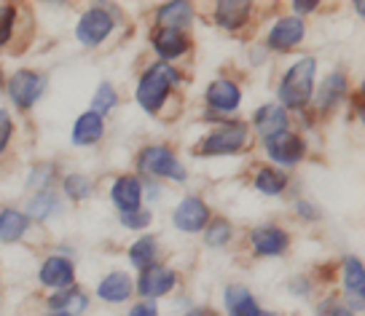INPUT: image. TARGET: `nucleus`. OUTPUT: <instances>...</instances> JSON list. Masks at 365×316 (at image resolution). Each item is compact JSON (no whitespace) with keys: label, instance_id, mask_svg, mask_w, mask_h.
<instances>
[{"label":"nucleus","instance_id":"obj_2","mask_svg":"<svg viewBox=\"0 0 365 316\" xmlns=\"http://www.w3.org/2000/svg\"><path fill=\"white\" fill-rule=\"evenodd\" d=\"M175 83H180V73L178 70H172L170 65H153L143 73V78L137 83V105L145 110V113L156 115L161 110V105L167 102L170 97V91Z\"/></svg>","mask_w":365,"mask_h":316},{"label":"nucleus","instance_id":"obj_25","mask_svg":"<svg viewBox=\"0 0 365 316\" xmlns=\"http://www.w3.org/2000/svg\"><path fill=\"white\" fill-rule=\"evenodd\" d=\"M86 305H89V300L81 290H65V293H54L48 297V308H54V314L76 316L81 311H86Z\"/></svg>","mask_w":365,"mask_h":316},{"label":"nucleus","instance_id":"obj_27","mask_svg":"<svg viewBox=\"0 0 365 316\" xmlns=\"http://www.w3.org/2000/svg\"><path fill=\"white\" fill-rule=\"evenodd\" d=\"M344 290L349 297H363L365 295V271L363 260L346 258L344 260Z\"/></svg>","mask_w":365,"mask_h":316},{"label":"nucleus","instance_id":"obj_12","mask_svg":"<svg viewBox=\"0 0 365 316\" xmlns=\"http://www.w3.org/2000/svg\"><path fill=\"white\" fill-rule=\"evenodd\" d=\"M38 279L48 290H68L70 284L76 282V265H73V260L62 258V255H51L48 260H43Z\"/></svg>","mask_w":365,"mask_h":316},{"label":"nucleus","instance_id":"obj_11","mask_svg":"<svg viewBox=\"0 0 365 316\" xmlns=\"http://www.w3.org/2000/svg\"><path fill=\"white\" fill-rule=\"evenodd\" d=\"M250 244L255 255H261V258H279L290 247V236L279 226H258L252 228Z\"/></svg>","mask_w":365,"mask_h":316},{"label":"nucleus","instance_id":"obj_32","mask_svg":"<svg viewBox=\"0 0 365 316\" xmlns=\"http://www.w3.org/2000/svg\"><path fill=\"white\" fill-rule=\"evenodd\" d=\"M54 177H57V167H51V164H38L33 172H30V188H43V191H48V185L54 182Z\"/></svg>","mask_w":365,"mask_h":316},{"label":"nucleus","instance_id":"obj_21","mask_svg":"<svg viewBox=\"0 0 365 316\" xmlns=\"http://www.w3.org/2000/svg\"><path fill=\"white\" fill-rule=\"evenodd\" d=\"M223 303H226L228 316H252L258 311L252 293L242 284H228L226 293H223Z\"/></svg>","mask_w":365,"mask_h":316},{"label":"nucleus","instance_id":"obj_22","mask_svg":"<svg viewBox=\"0 0 365 316\" xmlns=\"http://www.w3.org/2000/svg\"><path fill=\"white\" fill-rule=\"evenodd\" d=\"M27 228H30V220L24 212H19V209H3L0 212V241L14 244L27 233Z\"/></svg>","mask_w":365,"mask_h":316},{"label":"nucleus","instance_id":"obj_39","mask_svg":"<svg viewBox=\"0 0 365 316\" xmlns=\"http://www.w3.org/2000/svg\"><path fill=\"white\" fill-rule=\"evenodd\" d=\"M317 9V0H296L293 3V11L296 14H309V11H314Z\"/></svg>","mask_w":365,"mask_h":316},{"label":"nucleus","instance_id":"obj_37","mask_svg":"<svg viewBox=\"0 0 365 316\" xmlns=\"http://www.w3.org/2000/svg\"><path fill=\"white\" fill-rule=\"evenodd\" d=\"M129 316H159V308H156V303H140L135 305L132 311H129Z\"/></svg>","mask_w":365,"mask_h":316},{"label":"nucleus","instance_id":"obj_9","mask_svg":"<svg viewBox=\"0 0 365 316\" xmlns=\"http://www.w3.org/2000/svg\"><path fill=\"white\" fill-rule=\"evenodd\" d=\"M307 38V24L301 16H282L272 24V30L266 35V46L272 51H290Z\"/></svg>","mask_w":365,"mask_h":316},{"label":"nucleus","instance_id":"obj_3","mask_svg":"<svg viewBox=\"0 0 365 316\" xmlns=\"http://www.w3.org/2000/svg\"><path fill=\"white\" fill-rule=\"evenodd\" d=\"M250 142V129L242 121H228V124L217 126L212 135L202 139V145L196 147V153L202 156H234L242 147Z\"/></svg>","mask_w":365,"mask_h":316},{"label":"nucleus","instance_id":"obj_5","mask_svg":"<svg viewBox=\"0 0 365 316\" xmlns=\"http://www.w3.org/2000/svg\"><path fill=\"white\" fill-rule=\"evenodd\" d=\"M113 27H115L113 14L97 6V9H89V11L81 14L78 24H76V38H78L81 46L94 48V46L105 43V38L113 33Z\"/></svg>","mask_w":365,"mask_h":316},{"label":"nucleus","instance_id":"obj_35","mask_svg":"<svg viewBox=\"0 0 365 316\" xmlns=\"http://www.w3.org/2000/svg\"><path fill=\"white\" fill-rule=\"evenodd\" d=\"M11 135H14V118L9 110L0 107V156L6 153V147L11 142Z\"/></svg>","mask_w":365,"mask_h":316},{"label":"nucleus","instance_id":"obj_20","mask_svg":"<svg viewBox=\"0 0 365 316\" xmlns=\"http://www.w3.org/2000/svg\"><path fill=\"white\" fill-rule=\"evenodd\" d=\"M156 22L161 24V30H178V33H182L188 24L194 22V9H191V3L175 0V3H167V6H161L159 11H156Z\"/></svg>","mask_w":365,"mask_h":316},{"label":"nucleus","instance_id":"obj_13","mask_svg":"<svg viewBox=\"0 0 365 316\" xmlns=\"http://www.w3.org/2000/svg\"><path fill=\"white\" fill-rule=\"evenodd\" d=\"M143 182L140 177H132V174H124V177H118L113 182V188H110V199H113L115 209L121 212V215H129V212H137V209H143Z\"/></svg>","mask_w":365,"mask_h":316},{"label":"nucleus","instance_id":"obj_42","mask_svg":"<svg viewBox=\"0 0 365 316\" xmlns=\"http://www.w3.org/2000/svg\"><path fill=\"white\" fill-rule=\"evenodd\" d=\"M252 316H279V314H277V311H261V308H258Z\"/></svg>","mask_w":365,"mask_h":316},{"label":"nucleus","instance_id":"obj_18","mask_svg":"<svg viewBox=\"0 0 365 316\" xmlns=\"http://www.w3.org/2000/svg\"><path fill=\"white\" fill-rule=\"evenodd\" d=\"M150 43L156 48V54L161 57V65L164 62H172V59H180L185 51H188V38L178 30H156Z\"/></svg>","mask_w":365,"mask_h":316},{"label":"nucleus","instance_id":"obj_14","mask_svg":"<svg viewBox=\"0 0 365 316\" xmlns=\"http://www.w3.org/2000/svg\"><path fill=\"white\" fill-rule=\"evenodd\" d=\"M205 100L212 110H217V113H234L242 102V89L234 83V80L217 78L207 86Z\"/></svg>","mask_w":365,"mask_h":316},{"label":"nucleus","instance_id":"obj_16","mask_svg":"<svg viewBox=\"0 0 365 316\" xmlns=\"http://www.w3.org/2000/svg\"><path fill=\"white\" fill-rule=\"evenodd\" d=\"M105 135V121L103 115L97 113H83L76 118V124H73V132H70V139H73V145L78 147H91L97 145Z\"/></svg>","mask_w":365,"mask_h":316},{"label":"nucleus","instance_id":"obj_30","mask_svg":"<svg viewBox=\"0 0 365 316\" xmlns=\"http://www.w3.org/2000/svg\"><path fill=\"white\" fill-rule=\"evenodd\" d=\"M115 102H118V91L108 83V80H103L100 86H97V91H94V102H91V113L97 115H105L110 113L115 107Z\"/></svg>","mask_w":365,"mask_h":316},{"label":"nucleus","instance_id":"obj_34","mask_svg":"<svg viewBox=\"0 0 365 316\" xmlns=\"http://www.w3.org/2000/svg\"><path fill=\"white\" fill-rule=\"evenodd\" d=\"M121 226L129 228V231H143V228L150 226V212L148 209H137V212L121 215Z\"/></svg>","mask_w":365,"mask_h":316},{"label":"nucleus","instance_id":"obj_4","mask_svg":"<svg viewBox=\"0 0 365 316\" xmlns=\"http://www.w3.org/2000/svg\"><path fill=\"white\" fill-rule=\"evenodd\" d=\"M137 169L145 172V174H153V177H161V180H175V182H182L188 177L185 169H182V164L178 161V156L164 145L145 147L137 156Z\"/></svg>","mask_w":365,"mask_h":316},{"label":"nucleus","instance_id":"obj_28","mask_svg":"<svg viewBox=\"0 0 365 316\" xmlns=\"http://www.w3.org/2000/svg\"><path fill=\"white\" fill-rule=\"evenodd\" d=\"M255 191L263 193V196H279V193H285L287 188V177L282 172L272 169V167H263L258 174H255Z\"/></svg>","mask_w":365,"mask_h":316},{"label":"nucleus","instance_id":"obj_19","mask_svg":"<svg viewBox=\"0 0 365 316\" xmlns=\"http://www.w3.org/2000/svg\"><path fill=\"white\" fill-rule=\"evenodd\" d=\"M252 6L245 0H223L215 6V22L223 30H242L250 19Z\"/></svg>","mask_w":365,"mask_h":316},{"label":"nucleus","instance_id":"obj_31","mask_svg":"<svg viewBox=\"0 0 365 316\" xmlns=\"http://www.w3.org/2000/svg\"><path fill=\"white\" fill-rule=\"evenodd\" d=\"M231 236H234V231H231V223H226V220H215L212 226L205 228V244L212 249L226 247Z\"/></svg>","mask_w":365,"mask_h":316},{"label":"nucleus","instance_id":"obj_1","mask_svg":"<svg viewBox=\"0 0 365 316\" xmlns=\"http://www.w3.org/2000/svg\"><path fill=\"white\" fill-rule=\"evenodd\" d=\"M314 78H317V59L314 57H304L298 59L293 68L285 73V78L277 89V97H279V105L282 107H290V110H304L309 102H312V94H314Z\"/></svg>","mask_w":365,"mask_h":316},{"label":"nucleus","instance_id":"obj_29","mask_svg":"<svg viewBox=\"0 0 365 316\" xmlns=\"http://www.w3.org/2000/svg\"><path fill=\"white\" fill-rule=\"evenodd\" d=\"M62 188L68 193V199L73 201H86L91 193H94V185L86 174H68L65 180H62Z\"/></svg>","mask_w":365,"mask_h":316},{"label":"nucleus","instance_id":"obj_43","mask_svg":"<svg viewBox=\"0 0 365 316\" xmlns=\"http://www.w3.org/2000/svg\"><path fill=\"white\" fill-rule=\"evenodd\" d=\"M48 316H70V314H48Z\"/></svg>","mask_w":365,"mask_h":316},{"label":"nucleus","instance_id":"obj_33","mask_svg":"<svg viewBox=\"0 0 365 316\" xmlns=\"http://www.w3.org/2000/svg\"><path fill=\"white\" fill-rule=\"evenodd\" d=\"M14 22H16V9L14 6H0V48L11 41L14 33Z\"/></svg>","mask_w":365,"mask_h":316},{"label":"nucleus","instance_id":"obj_41","mask_svg":"<svg viewBox=\"0 0 365 316\" xmlns=\"http://www.w3.org/2000/svg\"><path fill=\"white\" fill-rule=\"evenodd\" d=\"M188 316H220L217 311H212V308H194Z\"/></svg>","mask_w":365,"mask_h":316},{"label":"nucleus","instance_id":"obj_36","mask_svg":"<svg viewBox=\"0 0 365 316\" xmlns=\"http://www.w3.org/2000/svg\"><path fill=\"white\" fill-rule=\"evenodd\" d=\"M317 316H354V314L346 305L339 303V300L328 297V300H322V303L317 305Z\"/></svg>","mask_w":365,"mask_h":316},{"label":"nucleus","instance_id":"obj_6","mask_svg":"<svg viewBox=\"0 0 365 316\" xmlns=\"http://www.w3.org/2000/svg\"><path fill=\"white\" fill-rule=\"evenodd\" d=\"M43 89H46V78L41 73H35V70H19L9 80V97L22 110H30L35 102L41 100Z\"/></svg>","mask_w":365,"mask_h":316},{"label":"nucleus","instance_id":"obj_24","mask_svg":"<svg viewBox=\"0 0 365 316\" xmlns=\"http://www.w3.org/2000/svg\"><path fill=\"white\" fill-rule=\"evenodd\" d=\"M344 94H346V78H344V73H331L328 78L322 80V86H319V94H317L319 110L336 107L344 100Z\"/></svg>","mask_w":365,"mask_h":316},{"label":"nucleus","instance_id":"obj_8","mask_svg":"<svg viewBox=\"0 0 365 316\" xmlns=\"http://www.w3.org/2000/svg\"><path fill=\"white\" fill-rule=\"evenodd\" d=\"M175 284H178V273L167 268V265H159V263H153L148 268H143L140 271V279H137V293L143 295V297H148L150 303L156 300V297H164V295H170L175 290Z\"/></svg>","mask_w":365,"mask_h":316},{"label":"nucleus","instance_id":"obj_26","mask_svg":"<svg viewBox=\"0 0 365 316\" xmlns=\"http://www.w3.org/2000/svg\"><path fill=\"white\" fill-rule=\"evenodd\" d=\"M156 258H159V241H156L153 236L137 238L135 244H132V249H129V260H132V265L140 268V271L148 268V265H153Z\"/></svg>","mask_w":365,"mask_h":316},{"label":"nucleus","instance_id":"obj_7","mask_svg":"<svg viewBox=\"0 0 365 316\" xmlns=\"http://www.w3.org/2000/svg\"><path fill=\"white\" fill-rule=\"evenodd\" d=\"M263 142H266L269 158H272L274 164H279V167H296L307 156V142L298 135H293V132H282V135L269 137Z\"/></svg>","mask_w":365,"mask_h":316},{"label":"nucleus","instance_id":"obj_10","mask_svg":"<svg viewBox=\"0 0 365 316\" xmlns=\"http://www.w3.org/2000/svg\"><path fill=\"white\" fill-rule=\"evenodd\" d=\"M172 223L178 231L182 233H202L207 226H210V206H207L202 199L196 196H188L178 204L175 215H172Z\"/></svg>","mask_w":365,"mask_h":316},{"label":"nucleus","instance_id":"obj_15","mask_svg":"<svg viewBox=\"0 0 365 316\" xmlns=\"http://www.w3.org/2000/svg\"><path fill=\"white\" fill-rule=\"evenodd\" d=\"M252 126H255V132H258L263 139L282 135V132H287V110L282 105H277V102L263 105V107H258L255 115H252Z\"/></svg>","mask_w":365,"mask_h":316},{"label":"nucleus","instance_id":"obj_23","mask_svg":"<svg viewBox=\"0 0 365 316\" xmlns=\"http://www.w3.org/2000/svg\"><path fill=\"white\" fill-rule=\"evenodd\" d=\"M54 215H59V199L54 191H41L33 196V201L27 204V220L46 223Z\"/></svg>","mask_w":365,"mask_h":316},{"label":"nucleus","instance_id":"obj_44","mask_svg":"<svg viewBox=\"0 0 365 316\" xmlns=\"http://www.w3.org/2000/svg\"><path fill=\"white\" fill-rule=\"evenodd\" d=\"M0 86H3V80H0Z\"/></svg>","mask_w":365,"mask_h":316},{"label":"nucleus","instance_id":"obj_17","mask_svg":"<svg viewBox=\"0 0 365 316\" xmlns=\"http://www.w3.org/2000/svg\"><path fill=\"white\" fill-rule=\"evenodd\" d=\"M132 295H135V287H132V279L124 271L108 273L103 282L97 284V297L105 300V303H126Z\"/></svg>","mask_w":365,"mask_h":316},{"label":"nucleus","instance_id":"obj_38","mask_svg":"<svg viewBox=\"0 0 365 316\" xmlns=\"http://www.w3.org/2000/svg\"><path fill=\"white\" fill-rule=\"evenodd\" d=\"M296 212L304 217V220H314V217H317V209H314L312 204H307V201H298L296 204Z\"/></svg>","mask_w":365,"mask_h":316},{"label":"nucleus","instance_id":"obj_40","mask_svg":"<svg viewBox=\"0 0 365 316\" xmlns=\"http://www.w3.org/2000/svg\"><path fill=\"white\" fill-rule=\"evenodd\" d=\"M287 290H298L296 295H307L309 293V282H307V279H293V282L287 284Z\"/></svg>","mask_w":365,"mask_h":316}]
</instances>
